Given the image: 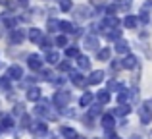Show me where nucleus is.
<instances>
[{"label": "nucleus", "instance_id": "3", "mask_svg": "<svg viewBox=\"0 0 152 139\" xmlns=\"http://www.w3.org/2000/svg\"><path fill=\"white\" fill-rule=\"evenodd\" d=\"M6 77L10 79V81H19V79H23V68L19 64H12L10 68L6 70Z\"/></svg>", "mask_w": 152, "mask_h": 139}, {"label": "nucleus", "instance_id": "48", "mask_svg": "<svg viewBox=\"0 0 152 139\" xmlns=\"http://www.w3.org/2000/svg\"><path fill=\"white\" fill-rule=\"evenodd\" d=\"M131 139H141V137H139V135H133V137H131Z\"/></svg>", "mask_w": 152, "mask_h": 139}, {"label": "nucleus", "instance_id": "39", "mask_svg": "<svg viewBox=\"0 0 152 139\" xmlns=\"http://www.w3.org/2000/svg\"><path fill=\"white\" fill-rule=\"evenodd\" d=\"M21 128H31V118H29V114H23V116H21Z\"/></svg>", "mask_w": 152, "mask_h": 139}, {"label": "nucleus", "instance_id": "19", "mask_svg": "<svg viewBox=\"0 0 152 139\" xmlns=\"http://www.w3.org/2000/svg\"><path fill=\"white\" fill-rule=\"evenodd\" d=\"M114 50L118 54H129V43L125 41V39H119V41H115V45H114Z\"/></svg>", "mask_w": 152, "mask_h": 139}, {"label": "nucleus", "instance_id": "5", "mask_svg": "<svg viewBox=\"0 0 152 139\" xmlns=\"http://www.w3.org/2000/svg\"><path fill=\"white\" fill-rule=\"evenodd\" d=\"M83 46H85L87 50H100V43H98V37L96 35H87L85 39H83Z\"/></svg>", "mask_w": 152, "mask_h": 139}, {"label": "nucleus", "instance_id": "27", "mask_svg": "<svg viewBox=\"0 0 152 139\" xmlns=\"http://www.w3.org/2000/svg\"><path fill=\"white\" fill-rule=\"evenodd\" d=\"M77 66H79V70H91V60H89V56H83V54H79V56H77Z\"/></svg>", "mask_w": 152, "mask_h": 139}, {"label": "nucleus", "instance_id": "14", "mask_svg": "<svg viewBox=\"0 0 152 139\" xmlns=\"http://www.w3.org/2000/svg\"><path fill=\"white\" fill-rule=\"evenodd\" d=\"M60 133H62L64 139H83L81 135H79L77 129L69 128V126H62V128H60Z\"/></svg>", "mask_w": 152, "mask_h": 139}, {"label": "nucleus", "instance_id": "7", "mask_svg": "<svg viewBox=\"0 0 152 139\" xmlns=\"http://www.w3.org/2000/svg\"><path fill=\"white\" fill-rule=\"evenodd\" d=\"M121 68H123V70H137V68H139V58L135 56V54L129 52V54H127V56L121 60Z\"/></svg>", "mask_w": 152, "mask_h": 139}, {"label": "nucleus", "instance_id": "47", "mask_svg": "<svg viewBox=\"0 0 152 139\" xmlns=\"http://www.w3.org/2000/svg\"><path fill=\"white\" fill-rule=\"evenodd\" d=\"M0 4H8V0H0Z\"/></svg>", "mask_w": 152, "mask_h": 139}, {"label": "nucleus", "instance_id": "38", "mask_svg": "<svg viewBox=\"0 0 152 139\" xmlns=\"http://www.w3.org/2000/svg\"><path fill=\"white\" fill-rule=\"evenodd\" d=\"M62 114H64V116H67V118H75V116H77V114H75V110L69 108V106H66V108L62 110Z\"/></svg>", "mask_w": 152, "mask_h": 139}, {"label": "nucleus", "instance_id": "4", "mask_svg": "<svg viewBox=\"0 0 152 139\" xmlns=\"http://www.w3.org/2000/svg\"><path fill=\"white\" fill-rule=\"evenodd\" d=\"M29 129L35 133V135H42V137H45L46 133H48V124H46L45 120H37V122H33V124H31Z\"/></svg>", "mask_w": 152, "mask_h": 139}, {"label": "nucleus", "instance_id": "15", "mask_svg": "<svg viewBox=\"0 0 152 139\" xmlns=\"http://www.w3.org/2000/svg\"><path fill=\"white\" fill-rule=\"evenodd\" d=\"M14 116H10V114H2V120H0V132H10L12 128H14Z\"/></svg>", "mask_w": 152, "mask_h": 139}, {"label": "nucleus", "instance_id": "20", "mask_svg": "<svg viewBox=\"0 0 152 139\" xmlns=\"http://www.w3.org/2000/svg\"><path fill=\"white\" fill-rule=\"evenodd\" d=\"M91 15H93V10H91L89 6H79V8H75V18H77V19H89Z\"/></svg>", "mask_w": 152, "mask_h": 139}, {"label": "nucleus", "instance_id": "50", "mask_svg": "<svg viewBox=\"0 0 152 139\" xmlns=\"http://www.w3.org/2000/svg\"><path fill=\"white\" fill-rule=\"evenodd\" d=\"M0 35H2V33H0Z\"/></svg>", "mask_w": 152, "mask_h": 139}, {"label": "nucleus", "instance_id": "23", "mask_svg": "<svg viewBox=\"0 0 152 139\" xmlns=\"http://www.w3.org/2000/svg\"><path fill=\"white\" fill-rule=\"evenodd\" d=\"M123 25L127 27V29H135V27L139 25V18L133 14H127L125 18H123Z\"/></svg>", "mask_w": 152, "mask_h": 139}, {"label": "nucleus", "instance_id": "45", "mask_svg": "<svg viewBox=\"0 0 152 139\" xmlns=\"http://www.w3.org/2000/svg\"><path fill=\"white\" fill-rule=\"evenodd\" d=\"M145 6H148V8H150V6H152V0H148V2H146V4H145Z\"/></svg>", "mask_w": 152, "mask_h": 139}, {"label": "nucleus", "instance_id": "21", "mask_svg": "<svg viewBox=\"0 0 152 139\" xmlns=\"http://www.w3.org/2000/svg\"><path fill=\"white\" fill-rule=\"evenodd\" d=\"M94 101V93H91V91H85V93L81 95V99H79V106L81 108H87V106H91Z\"/></svg>", "mask_w": 152, "mask_h": 139}, {"label": "nucleus", "instance_id": "10", "mask_svg": "<svg viewBox=\"0 0 152 139\" xmlns=\"http://www.w3.org/2000/svg\"><path fill=\"white\" fill-rule=\"evenodd\" d=\"M104 71L102 70H94L89 74V77H87V85H100V83L104 81Z\"/></svg>", "mask_w": 152, "mask_h": 139}, {"label": "nucleus", "instance_id": "8", "mask_svg": "<svg viewBox=\"0 0 152 139\" xmlns=\"http://www.w3.org/2000/svg\"><path fill=\"white\" fill-rule=\"evenodd\" d=\"M42 62L45 60H42L39 54H29V56H27V66H29L33 71H41L42 70Z\"/></svg>", "mask_w": 152, "mask_h": 139}, {"label": "nucleus", "instance_id": "37", "mask_svg": "<svg viewBox=\"0 0 152 139\" xmlns=\"http://www.w3.org/2000/svg\"><path fill=\"white\" fill-rule=\"evenodd\" d=\"M54 45L56 46H67V37L66 35H58V37L54 39Z\"/></svg>", "mask_w": 152, "mask_h": 139}, {"label": "nucleus", "instance_id": "9", "mask_svg": "<svg viewBox=\"0 0 152 139\" xmlns=\"http://www.w3.org/2000/svg\"><path fill=\"white\" fill-rule=\"evenodd\" d=\"M25 31L23 29H19V27H15V29H12L10 31V43L12 45H21L23 41H25Z\"/></svg>", "mask_w": 152, "mask_h": 139}, {"label": "nucleus", "instance_id": "30", "mask_svg": "<svg viewBox=\"0 0 152 139\" xmlns=\"http://www.w3.org/2000/svg\"><path fill=\"white\" fill-rule=\"evenodd\" d=\"M46 29H48V33H56V31H60V21L54 18H50L48 21H46Z\"/></svg>", "mask_w": 152, "mask_h": 139}, {"label": "nucleus", "instance_id": "12", "mask_svg": "<svg viewBox=\"0 0 152 139\" xmlns=\"http://www.w3.org/2000/svg\"><path fill=\"white\" fill-rule=\"evenodd\" d=\"M27 101H31V102H39L42 99V91H41V87H37V85H33V87H29L27 89Z\"/></svg>", "mask_w": 152, "mask_h": 139}, {"label": "nucleus", "instance_id": "36", "mask_svg": "<svg viewBox=\"0 0 152 139\" xmlns=\"http://www.w3.org/2000/svg\"><path fill=\"white\" fill-rule=\"evenodd\" d=\"M39 45H41V49H42V50H46V52H48V50L52 49V41H50V37H42Z\"/></svg>", "mask_w": 152, "mask_h": 139}, {"label": "nucleus", "instance_id": "2", "mask_svg": "<svg viewBox=\"0 0 152 139\" xmlns=\"http://www.w3.org/2000/svg\"><path fill=\"white\" fill-rule=\"evenodd\" d=\"M69 101H71V93L69 91H64V89L56 91L54 97H52V104H54L58 110H64L67 104H69Z\"/></svg>", "mask_w": 152, "mask_h": 139}, {"label": "nucleus", "instance_id": "29", "mask_svg": "<svg viewBox=\"0 0 152 139\" xmlns=\"http://www.w3.org/2000/svg\"><path fill=\"white\" fill-rule=\"evenodd\" d=\"M89 116L91 118H96V116H102V104H91L89 106Z\"/></svg>", "mask_w": 152, "mask_h": 139}, {"label": "nucleus", "instance_id": "11", "mask_svg": "<svg viewBox=\"0 0 152 139\" xmlns=\"http://www.w3.org/2000/svg\"><path fill=\"white\" fill-rule=\"evenodd\" d=\"M69 81L73 83L75 87H85L87 85V77H83L81 71H75V70L69 71Z\"/></svg>", "mask_w": 152, "mask_h": 139}, {"label": "nucleus", "instance_id": "13", "mask_svg": "<svg viewBox=\"0 0 152 139\" xmlns=\"http://www.w3.org/2000/svg\"><path fill=\"white\" fill-rule=\"evenodd\" d=\"M139 120H141L142 126H148L152 124V112L148 108H146L145 104H141V108H139Z\"/></svg>", "mask_w": 152, "mask_h": 139}, {"label": "nucleus", "instance_id": "17", "mask_svg": "<svg viewBox=\"0 0 152 139\" xmlns=\"http://www.w3.org/2000/svg\"><path fill=\"white\" fill-rule=\"evenodd\" d=\"M0 19H2V23L8 29H15V27H18V18H15L14 14H2Z\"/></svg>", "mask_w": 152, "mask_h": 139}, {"label": "nucleus", "instance_id": "31", "mask_svg": "<svg viewBox=\"0 0 152 139\" xmlns=\"http://www.w3.org/2000/svg\"><path fill=\"white\" fill-rule=\"evenodd\" d=\"M46 62L48 64H60V54L56 50H48L46 52Z\"/></svg>", "mask_w": 152, "mask_h": 139}, {"label": "nucleus", "instance_id": "42", "mask_svg": "<svg viewBox=\"0 0 152 139\" xmlns=\"http://www.w3.org/2000/svg\"><path fill=\"white\" fill-rule=\"evenodd\" d=\"M110 62H112V70H114V71L123 70V68H121V60H110Z\"/></svg>", "mask_w": 152, "mask_h": 139}, {"label": "nucleus", "instance_id": "43", "mask_svg": "<svg viewBox=\"0 0 152 139\" xmlns=\"http://www.w3.org/2000/svg\"><path fill=\"white\" fill-rule=\"evenodd\" d=\"M106 137H108V139H121L115 132H106Z\"/></svg>", "mask_w": 152, "mask_h": 139}, {"label": "nucleus", "instance_id": "26", "mask_svg": "<svg viewBox=\"0 0 152 139\" xmlns=\"http://www.w3.org/2000/svg\"><path fill=\"white\" fill-rule=\"evenodd\" d=\"M129 112H131V106L129 104H119V106H115V108L112 110L114 116H127Z\"/></svg>", "mask_w": 152, "mask_h": 139}, {"label": "nucleus", "instance_id": "24", "mask_svg": "<svg viewBox=\"0 0 152 139\" xmlns=\"http://www.w3.org/2000/svg\"><path fill=\"white\" fill-rule=\"evenodd\" d=\"M104 37L108 39V41H119L121 39V31H119V27L118 29H108V31H104Z\"/></svg>", "mask_w": 152, "mask_h": 139}, {"label": "nucleus", "instance_id": "34", "mask_svg": "<svg viewBox=\"0 0 152 139\" xmlns=\"http://www.w3.org/2000/svg\"><path fill=\"white\" fill-rule=\"evenodd\" d=\"M58 6L62 12H69L73 8V4H71V0H58Z\"/></svg>", "mask_w": 152, "mask_h": 139}, {"label": "nucleus", "instance_id": "49", "mask_svg": "<svg viewBox=\"0 0 152 139\" xmlns=\"http://www.w3.org/2000/svg\"><path fill=\"white\" fill-rule=\"evenodd\" d=\"M0 133H2V132H0Z\"/></svg>", "mask_w": 152, "mask_h": 139}, {"label": "nucleus", "instance_id": "28", "mask_svg": "<svg viewBox=\"0 0 152 139\" xmlns=\"http://www.w3.org/2000/svg\"><path fill=\"white\" fill-rule=\"evenodd\" d=\"M139 21H142V23H148L150 21V8L148 6H142V10L139 12Z\"/></svg>", "mask_w": 152, "mask_h": 139}, {"label": "nucleus", "instance_id": "44", "mask_svg": "<svg viewBox=\"0 0 152 139\" xmlns=\"http://www.w3.org/2000/svg\"><path fill=\"white\" fill-rule=\"evenodd\" d=\"M142 104H145V106H146V108H148V110H150V112H152V99H146V101H145V102H142Z\"/></svg>", "mask_w": 152, "mask_h": 139}, {"label": "nucleus", "instance_id": "40", "mask_svg": "<svg viewBox=\"0 0 152 139\" xmlns=\"http://www.w3.org/2000/svg\"><path fill=\"white\" fill-rule=\"evenodd\" d=\"M58 70L60 71H71V64H69V62H60V64H58Z\"/></svg>", "mask_w": 152, "mask_h": 139}, {"label": "nucleus", "instance_id": "41", "mask_svg": "<svg viewBox=\"0 0 152 139\" xmlns=\"http://www.w3.org/2000/svg\"><path fill=\"white\" fill-rule=\"evenodd\" d=\"M23 114H25V112H23V104H21V102L15 104L14 106V116H23Z\"/></svg>", "mask_w": 152, "mask_h": 139}, {"label": "nucleus", "instance_id": "16", "mask_svg": "<svg viewBox=\"0 0 152 139\" xmlns=\"http://www.w3.org/2000/svg\"><path fill=\"white\" fill-rule=\"evenodd\" d=\"M94 99H96V102L98 104H108V102H110V99H112V95H110V91L108 89H100V91H96V93H94Z\"/></svg>", "mask_w": 152, "mask_h": 139}, {"label": "nucleus", "instance_id": "18", "mask_svg": "<svg viewBox=\"0 0 152 139\" xmlns=\"http://www.w3.org/2000/svg\"><path fill=\"white\" fill-rule=\"evenodd\" d=\"M27 37H29L31 43H37V45H39V43H41V39L45 37V35H42V31L39 29V27H31V29L27 31Z\"/></svg>", "mask_w": 152, "mask_h": 139}, {"label": "nucleus", "instance_id": "25", "mask_svg": "<svg viewBox=\"0 0 152 139\" xmlns=\"http://www.w3.org/2000/svg\"><path fill=\"white\" fill-rule=\"evenodd\" d=\"M110 56H112V50H110V46H104V49H100L96 52V58L100 62H110Z\"/></svg>", "mask_w": 152, "mask_h": 139}, {"label": "nucleus", "instance_id": "1", "mask_svg": "<svg viewBox=\"0 0 152 139\" xmlns=\"http://www.w3.org/2000/svg\"><path fill=\"white\" fill-rule=\"evenodd\" d=\"M35 114L37 116H41L42 120H48V122H56L60 118V112H58V108H56L52 102H48V101H39V104L35 106Z\"/></svg>", "mask_w": 152, "mask_h": 139}, {"label": "nucleus", "instance_id": "6", "mask_svg": "<svg viewBox=\"0 0 152 139\" xmlns=\"http://www.w3.org/2000/svg\"><path fill=\"white\" fill-rule=\"evenodd\" d=\"M100 124H102L104 132H114V128H115V116H114V114H102V116H100Z\"/></svg>", "mask_w": 152, "mask_h": 139}, {"label": "nucleus", "instance_id": "33", "mask_svg": "<svg viewBox=\"0 0 152 139\" xmlns=\"http://www.w3.org/2000/svg\"><path fill=\"white\" fill-rule=\"evenodd\" d=\"M79 54H81L79 52V46H67L66 49V56L67 58H77Z\"/></svg>", "mask_w": 152, "mask_h": 139}, {"label": "nucleus", "instance_id": "46", "mask_svg": "<svg viewBox=\"0 0 152 139\" xmlns=\"http://www.w3.org/2000/svg\"><path fill=\"white\" fill-rule=\"evenodd\" d=\"M148 139H152V129H150V132H148Z\"/></svg>", "mask_w": 152, "mask_h": 139}, {"label": "nucleus", "instance_id": "35", "mask_svg": "<svg viewBox=\"0 0 152 139\" xmlns=\"http://www.w3.org/2000/svg\"><path fill=\"white\" fill-rule=\"evenodd\" d=\"M0 89L2 91H12V81L4 75V77H0Z\"/></svg>", "mask_w": 152, "mask_h": 139}, {"label": "nucleus", "instance_id": "32", "mask_svg": "<svg viewBox=\"0 0 152 139\" xmlns=\"http://www.w3.org/2000/svg\"><path fill=\"white\" fill-rule=\"evenodd\" d=\"M60 31H64V35H66V33H73L75 27H73L71 21H60Z\"/></svg>", "mask_w": 152, "mask_h": 139}, {"label": "nucleus", "instance_id": "22", "mask_svg": "<svg viewBox=\"0 0 152 139\" xmlns=\"http://www.w3.org/2000/svg\"><path fill=\"white\" fill-rule=\"evenodd\" d=\"M131 101V91L123 87L121 91H118V104H129Z\"/></svg>", "mask_w": 152, "mask_h": 139}]
</instances>
